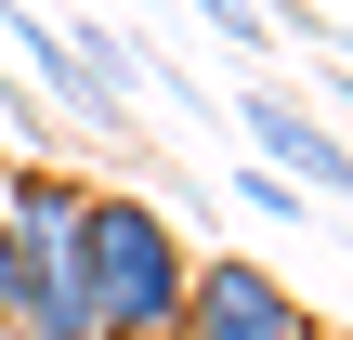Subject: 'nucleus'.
I'll use <instances>...</instances> for the list:
<instances>
[{"label": "nucleus", "instance_id": "nucleus-1", "mask_svg": "<svg viewBox=\"0 0 353 340\" xmlns=\"http://www.w3.org/2000/svg\"><path fill=\"white\" fill-rule=\"evenodd\" d=\"M183 223L157 210V197H131V183H79V223H65V288H79V314L118 340H170L183 314Z\"/></svg>", "mask_w": 353, "mask_h": 340}, {"label": "nucleus", "instance_id": "nucleus-6", "mask_svg": "<svg viewBox=\"0 0 353 340\" xmlns=\"http://www.w3.org/2000/svg\"><path fill=\"white\" fill-rule=\"evenodd\" d=\"M92 340H118V328H92Z\"/></svg>", "mask_w": 353, "mask_h": 340}, {"label": "nucleus", "instance_id": "nucleus-3", "mask_svg": "<svg viewBox=\"0 0 353 340\" xmlns=\"http://www.w3.org/2000/svg\"><path fill=\"white\" fill-rule=\"evenodd\" d=\"M236 131L314 197V210H341L353 197V157H341V131H327V105H301V92H236Z\"/></svg>", "mask_w": 353, "mask_h": 340}, {"label": "nucleus", "instance_id": "nucleus-5", "mask_svg": "<svg viewBox=\"0 0 353 340\" xmlns=\"http://www.w3.org/2000/svg\"><path fill=\"white\" fill-rule=\"evenodd\" d=\"M196 13H210L223 39H262V0H196Z\"/></svg>", "mask_w": 353, "mask_h": 340}, {"label": "nucleus", "instance_id": "nucleus-2", "mask_svg": "<svg viewBox=\"0 0 353 340\" xmlns=\"http://www.w3.org/2000/svg\"><path fill=\"white\" fill-rule=\"evenodd\" d=\"M170 340H327V314H314L275 262H249V249H196Z\"/></svg>", "mask_w": 353, "mask_h": 340}, {"label": "nucleus", "instance_id": "nucleus-4", "mask_svg": "<svg viewBox=\"0 0 353 340\" xmlns=\"http://www.w3.org/2000/svg\"><path fill=\"white\" fill-rule=\"evenodd\" d=\"M236 197H249V210H262V223H301V183H288V170H249V183H236Z\"/></svg>", "mask_w": 353, "mask_h": 340}]
</instances>
